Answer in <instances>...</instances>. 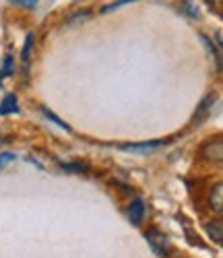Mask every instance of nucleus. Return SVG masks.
Segmentation results:
<instances>
[{
  "label": "nucleus",
  "instance_id": "6",
  "mask_svg": "<svg viewBox=\"0 0 223 258\" xmlns=\"http://www.w3.org/2000/svg\"><path fill=\"white\" fill-rule=\"evenodd\" d=\"M128 219L135 225L143 223V219H145V203L141 199H132L130 201V205H128Z\"/></svg>",
  "mask_w": 223,
  "mask_h": 258
},
{
  "label": "nucleus",
  "instance_id": "2",
  "mask_svg": "<svg viewBox=\"0 0 223 258\" xmlns=\"http://www.w3.org/2000/svg\"><path fill=\"white\" fill-rule=\"evenodd\" d=\"M145 238L151 246V250L157 254V256H170V240H168V235L157 229V227H149L145 231Z\"/></svg>",
  "mask_w": 223,
  "mask_h": 258
},
{
  "label": "nucleus",
  "instance_id": "14",
  "mask_svg": "<svg viewBox=\"0 0 223 258\" xmlns=\"http://www.w3.org/2000/svg\"><path fill=\"white\" fill-rule=\"evenodd\" d=\"M9 3L15 7H23V9H35L39 0H9Z\"/></svg>",
  "mask_w": 223,
  "mask_h": 258
},
{
  "label": "nucleus",
  "instance_id": "15",
  "mask_svg": "<svg viewBox=\"0 0 223 258\" xmlns=\"http://www.w3.org/2000/svg\"><path fill=\"white\" fill-rule=\"evenodd\" d=\"M87 19H91V13L89 11H83V13H77V15H73L71 19H69V25H73V23H83V21H87Z\"/></svg>",
  "mask_w": 223,
  "mask_h": 258
},
{
  "label": "nucleus",
  "instance_id": "1",
  "mask_svg": "<svg viewBox=\"0 0 223 258\" xmlns=\"http://www.w3.org/2000/svg\"><path fill=\"white\" fill-rule=\"evenodd\" d=\"M198 159L209 165H219L223 161V139L219 135L209 137L198 147Z\"/></svg>",
  "mask_w": 223,
  "mask_h": 258
},
{
  "label": "nucleus",
  "instance_id": "16",
  "mask_svg": "<svg viewBox=\"0 0 223 258\" xmlns=\"http://www.w3.org/2000/svg\"><path fill=\"white\" fill-rule=\"evenodd\" d=\"M17 159V155L15 153H0V167H3V165H7V163H11V161H15Z\"/></svg>",
  "mask_w": 223,
  "mask_h": 258
},
{
  "label": "nucleus",
  "instance_id": "12",
  "mask_svg": "<svg viewBox=\"0 0 223 258\" xmlns=\"http://www.w3.org/2000/svg\"><path fill=\"white\" fill-rule=\"evenodd\" d=\"M13 73H15V58L9 54V56H5V62H3V75L11 77Z\"/></svg>",
  "mask_w": 223,
  "mask_h": 258
},
{
  "label": "nucleus",
  "instance_id": "5",
  "mask_svg": "<svg viewBox=\"0 0 223 258\" xmlns=\"http://www.w3.org/2000/svg\"><path fill=\"white\" fill-rule=\"evenodd\" d=\"M213 103H215V95H207L203 101L198 103V107H196V112H194V116H192V126H200L207 118H209V114H211V110H213Z\"/></svg>",
  "mask_w": 223,
  "mask_h": 258
},
{
  "label": "nucleus",
  "instance_id": "9",
  "mask_svg": "<svg viewBox=\"0 0 223 258\" xmlns=\"http://www.w3.org/2000/svg\"><path fill=\"white\" fill-rule=\"evenodd\" d=\"M33 41H35V37H33V33H29V35L25 37L23 50H21V60H23V67H25V69H27V64H29V52H31V48H33Z\"/></svg>",
  "mask_w": 223,
  "mask_h": 258
},
{
  "label": "nucleus",
  "instance_id": "4",
  "mask_svg": "<svg viewBox=\"0 0 223 258\" xmlns=\"http://www.w3.org/2000/svg\"><path fill=\"white\" fill-rule=\"evenodd\" d=\"M168 141L159 139V141H147V143H126V145H120L122 151H132V153H149V151H155V149L163 147Z\"/></svg>",
  "mask_w": 223,
  "mask_h": 258
},
{
  "label": "nucleus",
  "instance_id": "8",
  "mask_svg": "<svg viewBox=\"0 0 223 258\" xmlns=\"http://www.w3.org/2000/svg\"><path fill=\"white\" fill-rule=\"evenodd\" d=\"M19 112V99L15 93H9L0 101V116H9V114H17Z\"/></svg>",
  "mask_w": 223,
  "mask_h": 258
},
{
  "label": "nucleus",
  "instance_id": "11",
  "mask_svg": "<svg viewBox=\"0 0 223 258\" xmlns=\"http://www.w3.org/2000/svg\"><path fill=\"white\" fill-rule=\"evenodd\" d=\"M60 167H62L64 171H71V174H81V171L87 169V165L81 163V161H75V163H62Z\"/></svg>",
  "mask_w": 223,
  "mask_h": 258
},
{
  "label": "nucleus",
  "instance_id": "10",
  "mask_svg": "<svg viewBox=\"0 0 223 258\" xmlns=\"http://www.w3.org/2000/svg\"><path fill=\"white\" fill-rule=\"evenodd\" d=\"M41 114H43V116H46L48 120H52V122H54L56 126L64 128V131H66V133H71V126H69V124H66V122H64L62 118H58V116H56V114H54L52 110H48V107H41Z\"/></svg>",
  "mask_w": 223,
  "mask_h": 258
},
{
  "label": "nucleus",
  "instance_id": "3",
  "mask_svg": "<svg viewBox=\"0 0 223 258\" xmlns=\"http://www.w3.org/2000/svg\"><path fill=\"white\" fill-rule=\"evenodd\" d=\"M207 207H209L211 213H215L217 217H221V213H223V184L221 182H215V186L209 188Z\"/></svg>",
  "mask_w": 223,
  "mask_h": 258
},
{
  "label": "nucleus",
  "instance_id": "13",
  "mask_svg": "<svg viewBox=\"0 0 223 258\" xmlns=\"http://www.w3.org/2000/svg\"><path fill=\"white\" fill-rule=\"evenodd\" d=\"M132 3H139V0H116V3H112L107 7L101 9V13H109V11H116V9H122L124 5H132Z\"/></svg>",
  "mask_w": 223,
  "mask_h": 258
},
{
  "label": "nucleus",
  "instance_id": "7",
  "mask_svg": "<svg viewBox=\"0 0 223 258\" xmlns=\"http://www.w3.org/2000/svg\"><path fill=\"white\" fill-rule=\"evenodd\" d=\"M205 231L215 244H221L223 242V221H221V217H215V219L207 221L205 223Z\"/></svg>",
  "mask_w": 223,
  "mask_h": 258
}]
</instances>
